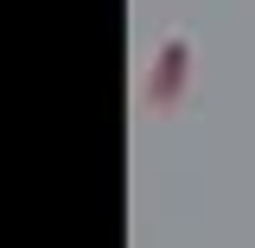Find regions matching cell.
Returning a JSON list of instances; mask_svg holds the SVG:
<instances>
[{"instance_id":"6da1fadb","label":"cell","mask_w":255,"mask_h":248,"mask_svg":"<svg viewBox=\"0 0 255 248\" xmlns=\"http://www.w3.org/2000/svg\"><path fill=\"white\" fill-rule=\"evenodd\" d=\"M185 83H191V38L185 32H166L159 38V51H153V70H147V102L153 108H172L179 95H185Z\"/></svg>"}]
</instances>
